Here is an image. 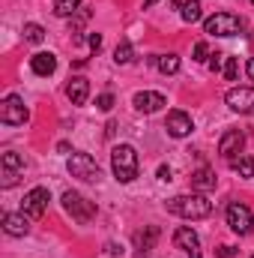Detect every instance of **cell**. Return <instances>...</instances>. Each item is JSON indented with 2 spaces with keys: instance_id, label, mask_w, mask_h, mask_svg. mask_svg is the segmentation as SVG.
<instances>
[{
  "instance_id": "cell-27",
  "label": "cell",
  "mask_w": 254,
  "mask_h": 258,
  "mask_svg": "<svg viewBox=\"0 0 254 258\" xmlns=\"http://www.w3.org/2000/svg\"><path fill=\"white\" fill-rule=\"evenodd\" d=\"M90 18V9H78L75 12V18H72V33H78L81 27H84V21Z\"/></svg>"
},
{
  "instance_id": "cell-29",
  "label": "cell",
  "mask_w": 254,
  "mask_h": 258,
  "mask_svg": "<svg viewBox=\"0 0 254 258\" xmlns=\"http://www.w3.org/2000/svg\"><path fill=\"white\" fill-rule=\"evenodd\" d=\"M206 54H209L206 42H197V45H194V60H200V63H203V60H206Z\"/></svg>"
},
{
  "instance_id": "cell-10",
  "label": "cell",
  "mask_w": 254,
  "mask_h": 258,
  "mask_svg": "<svg viewBox=\"0 0 254 258\" xmlns=\"http://www.w3.org/2000/svg\"><path fill=\"white\" fill-rule=\"evenodd\" d=\"M224 102L239 114H254V87H230Z\"/></svg>"
},
{
  "instance_id": "cell-38",
  "label": "cell",
  "mask_w": 254,
  "mask_h": 258,
  "mask_svg": "<svg viewBox=\"0 0 254 258\" xmlns=\"http://www.w3.org/2000/svg\"><path fill=\"white\" fill-rule=\"evenodd\" d=\"M251 6H254V0H251Z\"/></svg>"
},
{
  "instance_id": "cell-16",
  "label": "cell",
  "mask_w": 254,
  "mask_h": 258,
  "mask_svg": "<svg viewBox=\"0 0 254 258\" xmlns=\"http://www.w3.org/2000/svg\"><path fill=\"white\" fill-rule=\"evenodd\" d=\"M66 96L72 99V105H84L90 99V81L84 75H75L69 84H66Z\"/></svg>"
},
{
  "instance_id": "cell-23",
  "label": "cell",
  "mask_w": 254,
  "mask_h": 258,
  "mask_svg": "<svg viewBox=\"0 0 254 258\" xmlns=\"http://www.w3.org/2000/svg\"><path fill=\"white\" fill-rule=\"evenodd\" d=\"M180 15H183V21H186V24L200 21V0H186V3H183V9H180Z\"/></svg>"
},
{
  "instance_id": "cell-24",
  "label": "cell",
  "mask_w": 254,
  "mask_h": 258,
  "mask_svg": "<svg viewBox=\"0 0 254 258\" xmlns=\"http://www.w3.org/2000/svg\"><path fill=\"white\" fill-rule=\"evenodd\" d=\"M132 57H135L132 42H129V39H120V45H117V51H114V63L126 66V63H132Z\"/></svg>"
},
{
  "instance_id": "cell-5",
  "label": "cell",
  "mask_w": 254,
  "mask_h": 258,
  "mask_svg": "<svg viewBox=\"0 0 254 258\" xmlns=\"http://www.w3.org/2000/svg\"><path fill=\"white\" fill-rule=\"evenodd\" d=\"M69 174L78 177V180L96 183V180L102 177V168H99V162H96L90 153H72V159H69Z\"/></svg>"
},
{
  "instance_id": "cell-25",
  "label": "cell",
  "mask_w": 254,
  "mask_h": 258,
  "mask_svg": "<svg viewBox=\"0 0 254 258\" xmlns=\"http://www.w3.org/2000/svg\"><path fill=\"white\" fill-rule=\"evenodd\" d=\"M24 39L27 42H33V45H39L42 39H45V30H42V24H24Z\"/></svg>"
},
{
  "instance_id": "cell-3",
  "label": "cell",
  "mask_w": 254,
  "mask_h": 258,
  "mask_svg": "<svg viewBox=\"0 0 254 258\" xmlns=\"http://www.w3.org/2000/svg\"><path fill=\"white\" fill-rule=\"evenodd\" d=\"M242 30V18L233 12H215L212 18L203 21V33L206 36H236Z\"/></svg>"
},
{
  "instance_id": "cell-1",
  "label": "cell",
  "mask_w": 254,
  "mask_h": 258,
  "mask_svg": "<svg viewBox=\"0 0 254 258\" xmlns=\"http://www.w3.org/2000/svg\"><path fill=\"white\" fill-rule=\"evenodd\" d=\"M171 213L183 216V219H206L212 213V201L203 192H191V195H174L168 204H165Z\"/></svg>"
},
{
  "instance_id": "cell-17",
  "label": "cell",
  "mask_w": 254,
  "mask_h": 258,
  "mask_svg": "<svg viewBox=\"0 0 254 258\" xmlns=\"http://www.w3.org/2000/svg\"><path fill=\"white\" fill-rule=\"evenodd\" d=\"M159 228L156 225H147L144 231H138L135 234V246H138V258H150V249L156 246V240H159Z\"/></svg>"
},
{
  "instance_id": "cell-13",
  "label": "cell",
  "mask_w": 254,
  "mask_h": 258,
  "mask_svg": "<svg viewBox=\"0 0 254 258\" xmlns=\"http://www.w3.org/2000/svg\"><path fill=\"white\" fill-rule=\"evenodd\" d=\"M165 129H168V135H174V138H186V135H191L194 123H191V117L186 111L174 108V111L168 114V120H165Z\"/></svg>"
},
{
  "instance_id": "cell-31",
  "label": "cell",
  "mask_w": 254,
  "mask_h": 258,
  "mask_svg": "<svg viewBox=\"0 0 254 258\" xmlns=\"http://www.w3.org/2000/svg\"><path fill=\"white\" fill-rule=\"evenodd\" d=\"M209 69H212V72H221V69H224V60H221V54H212V60H209Z\"/></svg>"
},
{
  "instance_id": "cell-36",
  "label": "cell",
  "mask_w": 254,
  "mask_h": 258,
  "mask_svg": "<svg viewBox=\"0 0 254 258\" xmlns=\"http://www.w3.org/2000/svg\"><path fill=\"white\" fill-rule=\"evenodd\" d=\"M159 0H144V9H150V6H156Z\"/></svg>"
},
{
  "instance_id": "cell-21",
  "label": "cell",
  "mask_w": 254,
  "mask_h": 258,
  "mask_svg": "<svg viewBox=\"0 0 254 258\" xmlns=\"http://www.w3.org/2000/svg\"><path fill=\"white\" fill-rule=\"evenodd\" d=\"M230 165L239 177H254V156H236L230 159Z\"/></svg>"
},
{
  "instance_id": "cell-32",
  "label": "cell",
  "mask_w": 254,
  "mask_h": 258,
  "mask_svg": "<svg viewBox=\"0 0 254 258\" xmlns=\"http://www.w3.org/2000/svg\"><path fill=\"white\" fill-rule=\"evenodd\" d=\"M87 42H90V48H93V51H99V48H102V36H99V33H90V36H87Z\"/></svg>"
},
{
  "instance_id": "cell-8",
  "label": "cell",
  "mask_w": 254,
  "mask_h": 258,
  "mask_svg": "<svg viewBox=\"0 0 254 258\" xmlns=\"http://www.w3.org/2000/svg\"><path fill=\"white\" fill-rule=\"evenodd\" d=\"M48 201H51V192L45 186H33L30 192L24 195V201H21V213H27L30 219H39L48 210Z\"/></svg>"
},
{
  "instance_id": "cell-12",
  "label": "cell",
  "mask_w": 254,
  "mask_h": 258,
  "mask_svg": "<svg viewBox=\"0 0 254 258\" xmlns=\"http://www.w3.org/2000/svg\"><path fill=\"white\" fill-rule=\"evenodd\" d=\"M132 102H135V108L144 111V114H156L162 105H168L165 93H159V90H141V93H135Z\"/></svg>"
},
{
  "instance_id": "cell-4",
  "label": "cell",
  "mask_w": 254,
  "mask_h": 258,
  "mask_svg": "<svg viewBox=\"0 0 254 258\" xmlns=\"http://www.w3.org/2000/svg\"><path fill=\"white\" fill-rule=\"evenodd\" d=\"M60 201H63L66 213H69L75 222H81V225H84V222H90V219L96 216V204H93V201H87L81 192H72V189H69V192H63Z\"/></svg>"
},
{
  "instance_id": "cell-7",
  "label": "cell",
  "mask_w": 254,
  "mask_h": 258,
  "mask_svg": "<svg viewBox=\"0 0 254 258\" xmlns=\"http://www.w3.org/2000/svg\"><path fill=\"white\" fill-rule=\"evenodd\" d=\"M227 225L239 234V237H248L254 231V213L248 204H242V201H233L230 207H227Z\"/></svg>"
},
{
  "instance_id": "cell-26",
  "label": "cell",
  "mask_w": 254,
  "mask_h": 258,
  "mask_svg": "<svg viewBox=\"0 0 254 258\" xmlns=\"http://www.w3.org/2000/svg\"><path fill=\"white\" fill-rule=\"evenodd\" d=\"M221 72H224L227 81H236V75H239V60H236V57H224V69H221Z\"/></svg>"
},
{
  "instance_id": "cell-22",
  "label": "cell",
  "mask_w": 254,
  "mask_h": 258,
  "mask_svg": "<svg viewBox=\"0 0 254 258\" xmlns=\"http://www.w3.org/2000/svg\"><path fill=\"white\" fill-rule=\"evenodd\" d=\"M81 9V0H54V15L60 18H72Z\"/></svg>"
},
{
  "instance_id": "cell-35",
  "label": "cell",
  "mask_w": 254,
  "mask_h": 258,
  "mask_svg": "<svg viewBox=\"0 0 254 258\" xmlns=\"http://www.w3.org/2000/svg\"><path fill=\"white\" fill-rule=\"evenodd\" d=\"M245 72H248V78H251V81H254V57H251V60H248V66H245Z\"/></svg>"
},
{
  "instance_id": "cell-14",
  "label": "cell",
  "mask_w": 254,
  "mask_h": 258,
  "mask_svg": "<svg viewBox=\"0 0 254 258\" xmlns=\"http://www.w3.org/2000/svg\"><path fill=\"white\" fill-rule=\"evenodd\" d=\"M3 231L9 237H24L30 231V216L27 213H3Z\"/></svg>"
},
{
  "instance_id": "cell-28",
  "label": "cell",
  "mask_w": 254,
  "mask_h": 258,
  "mask_svg": "<svg viewBox=\"0 0 254 258\" xmlns=\"http://www.w3.org/2000/svg\"><path fill=\"white\" fill-rule=\"evenodd\" d=\"M96 108H99V111H111V108H114V93H102V96L96 99Z\"/></svg>"
},
{
  "instance_id": "cell-6",
  "label": "cell",
  "mask_w": 254,
  "mask_h": 258,
  "mask_svg": "<svg viewBox=\"0 0 254 258\" xmlns=\"http://www.w3.org/2000/svg\"><path fill=\"white\" fill-rule=\"evenodd\" d=\"M27 117H30V111L24 108V102H21L18 93H9L0 102V123H6V126H24Z\"/></svg>"
},
{
  "instance_id": "cell-30",
  "label": "cell",
  "mask_w": 254,
  "mask_h": 258,
  "mask_svg": "<svg viewBox=\"0 0 254 258\" xmlns=\"http://www.w3.org/2000/svg\"><path fill=\"white\" fill-rule=\"evenodd\" d=\"M215 255H218V258H233V255H236V246H227V243H224V246H218V249H215Z\"/></svg>"
},
{
  "instance_id": "cell-19",
  "label": "cell",
  "mask_w": 254,
  "mask_h": 258,
  "mask_svg": "<svg viewBox=\"0 0 254 258\" xmlns=\"http://www.w3.org/2000/svg\"><path fill=\"white\" fill-rule=\"evenodd\" d=\"M191 186L197 189V192H209V189H215V171L212 168H197L194 174H191Z\"/></svg>"
},
{
  "instance_id": "cell-34",
  "label": "cell",
  "mask_w": 254,
  "mask_h": 258,
  "mask_svg": "<svg viewBox=\"0 0 254 258\" xmlns=\"http://www.w3.org/2000/svg\"><path fill=\"white\" fill-rule=\"evenodd\" d=\"M159 180H171V168H168V165L159 168Z\"/></svg>"
},
{
  "instance_id": "cell-9",
  "label": "cell",
  "mask_w": 254,
  "mask_h": 258,
  "mask_svg": "<svg viewBox=\"0 0 254 258\" xmlns=\"http://www.w3.org/2000/svg\"><path fill=\"white\" fill-rule=\"evenodd\" d=\"M0 168H3V189H9V186H15L18 183V177H21V171H24V156L21 153H15V150H9V153H3V159H0Z\"/></svg>"
},
{
  "instance_id": "cell-15",
  "label": "cell",
  "mask_w": 254,
  "mask_h": 258,
  "mask_svg": "<svg viewBox=\"0 0 254 258\" xmlns=\"http://www.w3.org/2000/svg\"><path fill=\"white\" fill-rule=\"evenodd\" d=\"M174 243H177L180 249H186L191 258H200V237L191 231L189 225H183V228L174 231Z\"/></svg>"
},
{
  "instance_id": "cell-33",
  "label": "cell",
  "mask_w": 254,
  "mask_h": 258,
  "mask_svg": "<svg viewBox=\"0 0 254 258\" xmlns=\"http://www.w3.org/2000/svg\"><path fill=\"white\" fill-rule=\"evenodd\" d=\"M105 249H108V255H123V246H117V243H108Z\"/></svg>"
},
{
  "instance_id": "cell-2",
  "label": "cell",
  "mask_w": 254,
  "mask_h": 258,
  "mask_svg": "<svg viewBox=\"0 0 254 258\" xmlns=\"http://www.w3.org/2000/svg\"><path fill=\"white\" fill-rule=\"evenodd\" d=\"M111 168L120 183H132L138 177V150L132 144H117L111 153Z\"/></svg>"
},
{
  "instance_id": "cell-18",
  "label": "cell",
  "mask_w": 254,
  "mask_h": 258,
  "mask_svg": "<svg viewBox=\"0 0 254 258\" xmlns=\"http://www.w3.org/2000/svg\"><path fill=\"white\" fill-rule=\"evenodd\" d=\"M30 69H33L36 75L48 78V75H54V69H57V57H54L51 51H39V54L30 57Z\"/></svg>"
},
{
  "instance_id": "cell-20",
  "label": "cell",
  "mask_w": 254,
  "mask_h": 258,
  "mask_svg": "<svg viewBox=\"0 0 254 258\" xmlns=\"http://www.w3.org/2000/svg\"><path fill=\"white\" fill-rule=\"evenodd\" d=\"M156 66H159L162 75H177L180 72V57L177 54H159L156 57Z\"/></svg>"
},
{
  "instance_id": "cell-11",
  "label": "cell",
  "mask_w": 254,
  "mask_h": 258,
  "mask_svg": "<svg viewBox=\"0 0 254 258\" xmlns=\"http://www.w3.org/2000/svg\"><path fill=\"white\" fill-rule=\"evenodd\" d=\"M242 147H245V132H242V129H230V132H224L221 141H218V153H221L227 162L236 159V153H242Z\"/></svg>"
},
{
  "instance_id": "cell-37",
  "label": "cell",
  "mask_w": 254,
  "mask_h": 258,
  "mask_svg": "<svg viewBox=\"0 0 254 258\" xmlns=\"http://www.w3.org/2000/svg\"><path fill=\"white\" fill-rule=\"evenodd\" d=\"M171 3H174V6H180V9H183V3H186V0H171Z\"/></svg>"
}]
</instances>
